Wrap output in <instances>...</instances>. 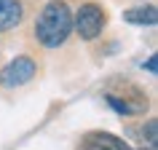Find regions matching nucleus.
Returning a JSON list of instances; mask_svg holds the SVG:
<instances>
[{
	"label": "nucleus",
	"instance_id": "6",
	"mask_svg": "<svg viewBox=\"0 0 158 150\" xmlns=\"http://www.w3.org/2000/svg\"><path fill=\"white\" fill-rule=\"evenodd\" d=\"M123 22L137 27H153L158 22V8L156 6H137V8H126L123 11Z\"/></svg>",
	"mask_w": 158,
	"mask_h": 150
},
{
	"label": "nucleus",
	"instance_id": "4",
	"mask_svg": "<svg viewBox=\"0 0 158 150\" xmlns=\"http://www.w3.org/2000/svg\"><path fill=\"white\" fill-rule=\"evenodd\" d=\"M75 150H131V148H129V142H123L121 137L110 131H86Z\"/></svg>",
	"mask_w": 158,
	"mask_h": 150
},
{
	"label": "nucleus",
	"instance_id": "3",
	"mask_svg": "<svg viewBox=\"0 0 158 150\" xmlns=\"http://www.w3.org/2000/svg\"><path fill=\"white\" fill-rule=\"evenodd\" d=\"M35 73H38L35 59L27 56V54H22V56L11 59L8 65L0 70V86H3V89H19V86H27L35 78Z\"/></svg>",
	"mask_w": 158,
	"mask_h": 150
},
{
	"label": "nucleus",
	"instance_id": "7",
	"mask_svg": "<svg viewBox=\"0 0 158 150\" xmlns=\"http://www.w3.org/2000/svg\"><path fill=\"white\" fill-rule=\"evenodd\" d=\"M105 99H107V105L115 110V113H121V115H139V113L148 110V99L129 102V97H118V94H105Z\"/></svg>",
	"mask_w": 158,
	"mask_h": 150
},
{
	"label": "nucleus",
	"instance_id": "5",
	"mask_svg": "<svg viewBox=\"0 0 158 150\" xmlns=\"http://www.w3.org/2000/svg\"><path fill=\"white\" fill-rule=\"evenodd\" d=\"M22 19H24L22 0H0V32H8V30L19 27Z\"/></svg>",
	"mask_w": 158,
	"mask_h": 150
},
{
	"label": "nucleus",
	"instance_id": "1",
	"mask_svg": "<svg viewBox=\"0 0 158 150\" xmlns=\"http://www.w3.org/2000/svg\"><path fill=\"white\" fill-rule=\"evenodd\" d=\"M73 35V11L64 0H51L35 19V40L43 48H59Z\"/></svg>",
	"mask_w": 158,
	"mask_h": 150
},
{
	"label": "nucleus",
	"instance_id": "10",
	"mask_svg": "<svg viewBox=\"0 0 158 150\" xmlns=\"http://www.w3.org/2000/svg\"><path fill=\"white\" fill-rule=\"evenodd\" d=\"M139 150H156V148H150V145H148V148H139Z\"/></svg>",
	"mask_w": 158,
	"mask_h": 150
},
{
	"label": "nucleus",
	"instance_id": "9",
	"mask_svg": "<svg viewBox=\"0 0 158 150\" xmlns=\"http://www.w3.org/2000/svg\"><path fill=\"white\" fill-rule=\"evenodd\" d=\"M142 67H145L148 73H153V75H156V70H158V59H156V56H150V59H148V62H145Z\"/></svg>",
	"mask_w": 158,
	"mask_h": 150
},
{
	"label": "nucleus",
	"instance_id": "8",
	"mask_svg": "<svg viewBox=\"0 0 158 150\" xmlns=\"http://www.w3.org/2000/svg\"><path fill=\"white\" fill-rule=\"evenodd\" d=\"M142 134H145V140H148L150 148H156V140H158V121H148V126L142 129Z\"/></svg>",
	"mask_w": 158,
	"mask_h": 150
},
{
	"label": "nucleus",
	"instance_id": "2",
	"mask_svg": "<svg viewBox=\"0 0 158 150\" xmlns=\"http://www.w3.org/2000/svg\"><path fill=\"white\" fill-rule=\"evenodd\" d=\"M107 24V14L99 3H83L73 14V30L81 35V40H97Z\"/></svg>",
	"mask_w": 158,
	"mask_h": 150
}]
</instances>
